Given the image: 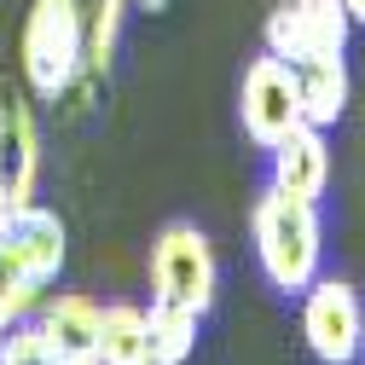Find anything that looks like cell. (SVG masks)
Here are the masks:
<instances>
[{
    "instance_id": "cell-1",
    "label": "cell",
    "mask_w": 365,
    "mask_h": 365,
    "mask_svg": "<svg viewBox=\"0 0 365 365\" xmlns=\"http://www.w3.org/2000/svg\"><path fill=\"white\" fill-rule=\"evenodd\" d=\"M348 35L342 0H279L267 12V53L296 76V93L313 128H331L348 110Z\"/></svg>"
},
{
    "instance_id": "cell-2",
    "label": "cell",
    "mask_w": 365,
    "mask_h": 365,
    "mask_svg": "<svg viewBox=\"0 0 365 365\" xmlns=\"http://www.w3.org/2000/svg\"><path fill=\"white\" fill-rule=\"evenodd\" d=\"M250 244H255L267 284L284 296H302L319 279V261H325L319 203H302V197H284L279 186H267L250 209Z\"/></svg>"
},
{
    "instance_id": "cell-3",
    "label": "cell",
    "mask_w": 365,
    "mask_h": 365,
    "mask_svg": "<svg viewBox=\"0 0 365 365\" xmlns=\"http://www.w3.org/2000/svg\"><path fill=\"white\" fill-rule=\"evenodd\" d=\"M18 70H24V87L41 105H58L81 81H93L87 76V35L70 18L64 0H35L29 6L24 35H18Z\"/></svg>"
},
{
    "instance_id": "cell-4",
    "label": "cell",
    "mask_w": 365,
    "mask_h": 365,
    "mask_svg": "<svg viewBox=\"0 0 365 365\" xmlns=\"http://www.w3.org/2000/svg\"><path fill=\"white\" fill-rule=\"evenodd\" d=\"M215 284H220V267H215V250L203 238V226L168 220L157 232V244H151V302L186 307V313L203 319L215 307Z\"/></svg>"
},
{
    "instance_id": "cell-5",
    "label": "cell",
    "mask_w": 365,
    "mask_h": 365,
    "mask_svg": "<svg viewBox=\"0 0 365 365\" xmlns=\"http://www.w3.org/2000/svg\"><path fill=\"white\" fill-rule=\"evenodd\" d=\"M302 336L319 365H354L365 348V302L348 279H313L302 290Z\"/></svg>"
},
{
    "instance_id": "cell-6",
    "label": "cell",
    "mask_w": 365,
    "mask_h": 365,
    "mask_svg": "<svg viewBox=\"0 0 365 365\" xmlns=\"http://www.w3.org/2000/svg\"><path fill=\"white\" fill-rule=\"evenodd\" d=\"M238 116H244V133L261 145V151H272L279 140H290V133L307 122V110H302V93H296V76L272 58V53H261L250 70H244V87H238Z\"/></svg>"
},
{
    "instance_id": "cell-7",
    "label": "cell",
    "mask_w": 365,
    "mask_h": 365,
    "mask_svg": "<svg viewBox=\"0 0 365 365\" xmlns=\"http://www.w3.org/2000/svg\"><path fill=\"white\" fill-rule=\"evenodd\" d=\"M35 180H41V128H35V105L24 87H0V186L6 203H35Z\"/></svg>"
},
{
    "instance_id": "cell-8",
    "label": "cell",
    "mask_w": 365,
    "mask_h": 365,
    "mask_svg": "<svg viewBox=\"0 0 365 365\" xmlns=\"http://www.w3.org/2000/svg\"><path fill=\"white\" fill-rule=\"evenodd\" d=\"M0 244H6L12 267L35 290H47L58 279V267H64V220L53 209H41V203H18V209L0 215Z\"/></svg>"
},
{
    "instance_id": "cell-9",
    "label": "cell",
    "mask_w": 365,
    "mask_h": 365,
    "mask_svg": "<svg viewBox=\"0 0 365 365\" xmlns=\"http://www.w3.org/2000/svg\"><path fill=\"white\" fill-rule=\"evenodd\" d=\"M325 180H331L325 128L302 122L290 140L272 145V174H267V186H279L284 197H302V203H319V197H325Z\"/></svg>"
},
{
    "instance_id": "cell-10",
    "label": "cell",
    "mask_w": 365,
    "mask_h": 365,
    "mask_svg": "<svg viewBox=\"0 0 365 365\" xmlns=\"http://www.w3.org/2000/svg\"><path fill=\"white\" fill-rule=\"evenodd\" d=\"M41 336L53 342L58 359H99V302L81 290H58L53 302H41Z\"/></svg>"
},
{
    "instance_id": "cell-11",
    "label": "cell",
    "mask_w": 365,
    "mask_h": 365,
    "mask_svg": "<svg viewBox=\"0 0 365 365\" xmlns=\"http://www.w3.org/2000/svg\"><path fill=\"white\" fill-rule=\"evenodd\" d=\"M99 365H151L145 307H133V302L99 307Z\"/></svg>"
},
{
    "instance_id": "cell-12",
    "label": "cell",
    "mask_w": 365,
    "mask_h": 365,
    "mask_svg": "<svg viewBox=\"0 0 365 365\" xmlns=\"http://www.w3.org/2000/svg\"><path fill=\"white\" fill-rule=\"evenodd\" d=\"M70 18L81 24L87 35V76H105L110 58H116V35H122V12H128V0H64Z\"/></svg>"
},
{
    "instance_id": "cell-13",
    "label": "cell",
    "mask_w": 365,
    "mask_h": 365,
    "mask_svg": "<svg viewBox=\"0 0 365 365\" xmlns=\"http://www.w3.org/2000/svg\"><path fill=\"white\" fill-rule=\"evenodd\" d=\"M145 342H151V365H186L192 348H197V313L151 302V313H145Z\"/></svg>"
},
{
    "instance_id": "cell-14",
    "label": "cell",
    "mask_w": 365,
    "mask_h": 365,
    "mask_svg": "<svg viewBox=\"0 0 365 365\" xmlns=\"http://www.w3.org/2000/svg\"><path fill=\"white\" fill-rule=\"evenodd\" d=\"M0 365H58V354H53L47 336H41V325L12 319V325L0 331Z\"/></svg>"
},
{
    "instance_id": "cell-15",
    "label": "cell",
    "mask_w": 365,
    "mask_h": 365,
    "mask_svg": "<svg viewBox=\"0 0 365 365\" xmlns=\"http://www.w3.org/2000/svg\"><path fill=\"white\" fill-rule=\"evenodd\" d=\"M41 302V290L24 279V272L12 267V255H6V244H0V331L12 325V319H24L29 307Z\"/></svg>"
},
{
    "instance_id": "cell-16",
    "label": "cell",
    "mask_w": 365,
    "mask_h": 365,
    "mask_svg": "<svg viewBox=\"0 0 365 365\" xmlns=\"http://www.w3.org/2000/svg\"><path fill=\"white\" fill-rule=\"evenodd\" d=\"M342 6H348V18H354V24H365V0H342Z\"/></svg>"
},
{
    "instance_id": "cell-17",
    "label": "cell",
    "mask_w": 365,
    "mask_h": 365,
    "mask_svg": "<svg viewBox=\"0 0 365 365\" xmlns=\"http://www.w3.org/2000/svg\"><path fill=\"white\" fill-rule=\"evenodd\" d=\"M133 6H145V12H157V6H168V0H133Z\"/></svg>"
},
{
    "instance_id": "cell-18",
    "label": "cell",
    "mask_w": 365,
    "mask_h": 365,
    "mask_svg": "<svg viewBox=\"0 0 365 365\" xmlns=\"http://www.w3.org/2000/svg\"><path fill=\"white\" fill-rule=\"evenodd\" d=\"M58 365H99V359H58Z\"/></svg>"
},
{
    "instance_id": "cell-19",
    "label": "cell",
    "mask_w": 365,
    "mask_h": 365,
    "mask_svg": "<svg viewBox=\"0 0 365 365\" xmlns=\"http://www.w3.org/2000/svg\"><path fill=\"white\" fill-rule=\"evenodd\" d=\"M6 209H12V203H6V186H0V215H6Z\"/></svg>"
},
{
    "instance_id": "cell-20",
    "label": "cell",
    "mask_w": 365,
    "mask_h": 365,
    "mask_svg": "<svg viewBox=\"0 0 365 365\" xmlns=\"http://www.w3.org/2000/svg\"><path fill=\"white\" fill-rule=\"evenodd\" d=\"M359 359H365V348H359Z\"/></svg>"
}]
</instances>
